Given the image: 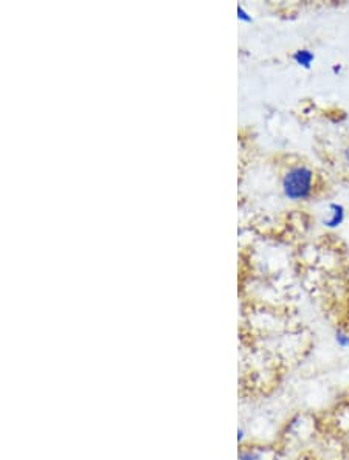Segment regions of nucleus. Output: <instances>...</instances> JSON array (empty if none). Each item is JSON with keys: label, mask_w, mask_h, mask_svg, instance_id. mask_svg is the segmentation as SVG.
Listing matches in <instances>:
<instances>
[{"label": "nucleus", "mask_w": 349, "mask_h": 460, "mask_svg": "<svg viewBox=\"0 0 349 460\" xmlns=\"http://www.w3.org/2000/svg\"><path fill=\"white\" fill-rule=\"evenodd\" d=\"M244 439H245V431H244V428H239V429H238V441H239V444H243Z\"/></svg>", "instance_id": "0eeeda50"}, {"label": "nucleus", "mask_w": 349, "mask_h": 460, "mask_svg": "<svg viewBox=\"0 0 349 460\" xmlns=\"http://www.w3.org/2000/svg\"><path fill=\"white\" fill-rule=\"evenodd\" d=\"M333 73H335V75L341 73V65L340 64H334L333 65Z\"/></svg>", "instance_id": "1a4fd4ad"}, {"label": "nucleus", "mask_w": 349, "mask_h": 460, "mask_svg": "<svg viewBox=\"0 0 349 460\" xmlns=\"http://www.w3.org/2000/svg\"><path fill=\"white\" fill-rule=\"evenodd\" d=\"M292 59L295 64L300 65V67L311 69L312 64H314V60H315V54L312 53L309 48H298V50H295L292 53Z\"/></svg>", "instance_id": "7ed1b4c3"}, {"label": "nucleus", "mask_w": 349, "mask_h": 460, "mask_svg": "<svg viewBox=\"0 0 349 460\" xmlns=\"http://www.w3.org/2000/svg\"><path fill=\"white\" fill-rule=\"evenodd\" d=\"M239 460H264V457L260 451L251 450V448H244L239 452Z\"/></svg>", "instance_id": "20e7f679"}, {"label": "nucleus", "mask_w": 349, "mask_h": 460, "mask_svg": "<svg viewBox=\"0 0 349 460\" xmlns=\"http://www.w3.org/2000/svg\"><path fill=\"white\" fill-rule=\"evenodd\" d=\"M238 19L240 22H245V23L251 22V14H249V11H245L244 7H240V5L238 7Z\"/></svg>", "instance_id": "423d86ee"}, {"label": "nucleus", "mask_w": 349, "mask_h": 460, "mask_svg": "<svg viewBox=\"0 0 349 460\" xmlns=\"http://www.w3.org/2000/svg\"><path fill=\"white\" fill-rule=\"evenodd\" d=\"M343 160H345L346 165H349V144L345 149H343Z\"/></svg>", "instance_id": "6e6552de"}, {"label": "nucleus", "mask_w": 349, "mask_h": 460, "mask_svg": "<svg viewBox=\"0 0 349 460\" xmlns=\"http://www.w3.org/2000/svg\"><path fill=\"white\" fill-rule=\"evenodd\" d=\"M315 174L309 166L295 165L282 175L281 189L292 202H304L314 192Z\"/></svg>", "instance_id": "f257e3e1"}, {"label": "nucleus", "mask_w": 349, "mask_h": 460, "mask_svg": "<svg viewBox=\"0 0 349 460\" xmlns=\"http://www.w3.org/2000/svg\"><path fill=\"white\" fill-rule=\"evenodd\" d=\"M346 217V209L343 205L340 203H330L329 205V216L324 219V227H328L330 229L339 228L343 222H345Z\"/></svg>", "instance_id": "f03ea898"}, {"label": "nucleus", "mask_w": 349, "mask_h": 460, "mask_svg": "<svg viewBox=\"0 0 349 460\" xmlns=\"http://www.w3.org/2000/svg\"><path fill=\"white\" fill-rule=\"evenodd\" d=\"M334 341L341 349H349V332L346 330H337Z\"/></svg>", "instance_id": "39448f33"}]
</instances>
